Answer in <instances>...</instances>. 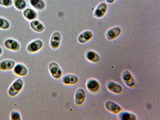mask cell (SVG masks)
Returning <instances> with one entry per match:
<instances>
[{"instance_id": "e0dca14e", "label": "cell", "mask_w": 160, "mask_h": 120, "mask_svg": "<svg viewBox=\"0 0 160 120\" xmlns=\"http://www.w3.org/2000/svg\"><path fill=\"white\" fill-rule=\"evenodd\" d=\"M93 37L91 31H86L81 33L78 37V41L81 43H85L91 40Z\"/></svg>"}, {"instance_id": "d4e9b609", "label": "cell", "mask_w": 160, "mask_h": 120, "mask_svg": "<svg viewBox=\"0 0 160 120\" xmlns=\"http://www.w3.org/2000/svg\"><path fill=\"white\" fill-rule=\"evenodd\" d=\"M11 119L12 120H21V115L18 111H14L11 112Z\"/></svg>"}, {"instance_id": "ac0fdd59", "label": "cell", "mask_w": 160, "mask_h": 120, "mask_svg": "<svg viewBox=\"0 0 160 120\" xmlns=\"http://www.w3.org/2000/svg\"><path fill=\"white\" fill-rule=\"evenodd\" d=\"M14 72L16 75L24 77L28 73V69L26 67L21 64H18L14 68Z\"/></svg>"}, {"instance_id": "7402d4cb", "label": "cell", "mask_w": 160, "mask_h": 120, "mask_svg": "<svg viewBox=\"0 0 160 120\" xmlns=\"http://www.w3.org/2000/svg\"><path fill=\"white\" fill-rule=\"evenodd\" d=\"M120 119L122 120H135L136 117L134 114L129 112H121L119 115Z\"/></svg>"}, {"instance_id": "ffe728a7", "label": "cell", "mask_w": 160, "mask_h": 120, "mask_svg": "<svg viewBox=\"0 0 160 120\" xmlns=\"http://www.w3.org/2000/svg\"><path fill=\"white\" fill-rule=\"evenodd\" d=\"M86 57L88 61L93 62H98L100 61L99 56L94 51H88L87 53Z\"/></svg>"}, {"instance_id": "8992f818", "label": "cell", "mask_w": 160, "mask_h": 120, "mask_svg": "<svg viewBox=\"0 0 160 120\" xmlns=\"http://www.w3.org/2000/svg\"><path fill=\"white\" fill-rule=\"evenodd\" d=\"M121 28L118 27H114L108 29L106 34V37L108 40H112L121 35Z\"/></svg>"}, {"instance_id": "4fadbf2b", "label": "cell", "mask_w": 160, "mask_h": 120, "mask_svg": "<svg viewBox=\"0 0 160 120\" xmlns=\"http://www.w3.org/2000/svg\"><path fill=\"white\" fill-rule=\"evenodd\" d=\"M63 83L67 85H75L78 81V78L77 76L68 74L63 77L62 79Z\"/></svg>"}, {"instance_id": "6da1fadb", "label": "cell", "mask_w": 160, "mask_h": 120, "mask_svg": "<svg viewBox=\"0 0 160 120\" xmlns=\"http://www.w3.org/2000/svg\"><path fill=\"white\" fill-rule=\"evenodd\" d=\"M23 86L22 79L18 78L14 81L8 89V93L10 96L15 97L21 91Z\"/></svg>"}, {"instance_id": "d6986e66", "label": "cell", "mask_w": 160, "mask_h": 120, "mask_svg": "<svg viewBox=\"0 0 160 120\" xmlns=\"http://www.w3.org/2000/svg\"><path fill=\"white\" fill-rule=\"evenodd\" d=\"M30 25L32 29L36 32H41L45 29L43 25L38 20H34L31 21Z\"/></svg>"}, {"instance_id": "484cf974", "label": "cell", "mask_w": 160, "mask_h": 120, "mask_svg": "<svg viewBox=\"0 0 160 120\" xmlns=\"http://www.w3.org/2000/svg\"><path fill=\"white\" fill-rule=\"evenodd\" d=\"M115 1V0H105L106 2L109 4L113 3Z\"/></svg>"}, {"instance_id": "3957f363", "label": "cell", "mask_w": 160, "mask_h": 120, "mask_svg": "<svg viewBox=\"0 0 160 120\" xmlns=\"http://www.w3.org/2000/svg\"><path fill=\"white\" fill-rule=\"evenodd\" d=\"M48 69L51 75L55 79H59L62 75V71L58 64L55 62H51L48 66Z\"/></svg>"}, {"instance_id": "7c38bea8", "label": "cell", "mask_w": 160, "mask_h": 120, "mask_svg": "<svg viewBox=\"0 0 160 120\" xmlns=\"http://www.w3.org/2000/svg\"><path fill=\"white\" fill-rule=\"evenodd\" d=\"M108 89L110 92L115 94H120L122 92V88L119 84L113 81H109L107 84Z\"/></svg>"}, {"instance_id": "2e32d148", "label": "cell", "mask_w": 160, "mask_h": 120, "mask_svg": "<svg viewBox=\"0 0 160 120\" xmlns=\"http://www.w3.org/2000/svg\"><path fill=\"white\" fill-rule=\"evenodd\" d=\"M88 89L92 92H98L100 89V84L97 80L93 79L88 80L87 82Z\"/></svg>"}, {"instance_id": "8fae6325", "label": "cell", "mask_w": 160, "mask_h": 120, "mask_svg": "<svg viewBox=\"0 0 160 120\" xmlns=\"http://www.w3.org/2000/svg\"><path fill=\"white\" fill-rule=\"evenodd\" d=\"M85 91L82 88H78L75 92V103L78 105H82L85 101Z\"/></svg>"}, {"instance_id": "44dd1931", "label": "cell", "mask_w": 160, "mask_h": 120, "mask_svg": "<svg viewBox=\"0 0 160 120\" xmlns=\"http://www.w3.org/2000/svg\"><path fill=\"white\" fill-rule=\"evenodd\" d=\"M13 4L15 8L19 11L25 10L27 6L25 0H14Z\"/></svg>"}, {"instance_id": "30bf717a", "label": "cell", "mask_w": 160, "mask_h": 120, "mask_svg": "<svg viewBox=\"0 0 160 120\" xmlns=\"http://www.w3.org/2000/svg\"><path fill=\"white\" fill-rule=\"evenodd\" d=\"M22 15L26 19L29 21L35 20L38 17V13L31 8H25L23 11Z\"/></svg>"}, {"instance_id": "7a4b0ae2", "label": "cell", "mask_w": 160, "mask_h": 120, "mask_svg": "<svg viewBox=\"0 0 160 120\" xmlns=\"http://www.w3.org/2000/svg\"><path fill=\"white\" fill-rule=\"evenodd\" d=\"M122 78L125 85L129 88H135L136 86V82L133 77L128 70H126L123 72Z\"/></svg>"}, {"instance_id": "5bb4252c", "label": "cell", "mask_w": 160, "mask_h": 120, "mask_svg": "<svg viewBox=\"0 0 160 120\" xmlns=\"http://www.w3.org/2000/svg\"><path fill=\"white\" fill-rule=\"evenodd\" d=\"M30 5L38 11H42L45 9L46 3L44 0H29Z\"/></svg>"}, {"instance_id": "9a60e30c", "label": "cell", "mask_w": 160, "mask_h": 120, "mask_svg": "<svg viewBox=\"0 0 160 120\" xmlns=\"http://www.w3.org/2000/svg\"><path fill=\"white\" fill-rule=\"evenodd\" d=\"M15 62L12 60H4L0 62V70L2 71H9L14 68Z\"/></svg>"}, {"instance_id": "4316f807", "label": "cell", "mask_w": 160, "mask_h": 120, "mask_svg": "<svg viewBox=\"0 0 160 120\" xmlns=\"http://www.w3.org/2000/svg\"><path fill=\"white\" fill-rule=\"evenodd\" d=\"M2 48L0 47V56L1 55V54H2Z\"/></svg>"}, {"instance_id": "277c9868", "label": "cell", "mask_w": 160, "mask_h": 120, "mask_svg": "<svg viewBox=\"0 0 160 120\" xmlns=\"http://www.w3.org/2000/svg\"><path fill=\"white\" fill-rule=\"evenodd\" d=\"M108 10V6L105 2L98 4L94 11L93 15L96 18H103L106 13Z\"/></svg>"}, {"instance_id": "cb8c5ba5", "label": "cell", "mask_w": 160, "mask_h": 120, "mask_svg": "<svg viewBox=\"0 0 160 120\" xmlns=\"http://www.w3.org/2000/svg\"><path fill=\"white\" fill-rule=\"evenodd\" d=\"M12 0H0V5L1 6L8 8L12 5Z\"/></svg>"}, {"instance_id": "9c48e42d", "label": "cell", "mask_w": 160, "mask_h": 120, "mask_svg": "<svg viewBox=\"0 0 160 120\" xmlns=\"http://www.w3.org/2000/svg\"><path fill=\"white\" fill-rule=\"evenodd\" d=\"M4 44L6 48L11 51H17L20 48L19 42L12 39L9 38L6 40Z\"/></svg>"}, {"instance_id": "603a6c76", "label": "cell", "mask_w": 160, "mask_h": 120, "mask_svg": "<svg viewBox=\"0 0 160 120\" xmlns=\"http://www.w3.org/2000/svg\"><path fill=\"white\" fill-rule=\"evenodd\" d=\"M10 27V23L8 20L5 18H0V29L8 30Z\"/></svg>"}, {"instance_id": "5b68a950", "label": "cell", "mask_w": 160, "mask_h": 120, "mask_svg": "<svg viewBox=\"0 0 160 120\" xmlns=\"http://www.w3.org/2000/svg\"><path fill=\"white\" fill-rule=\"evenodd\" d=\"M61 34L58 32H54L51 35L50 45L51 48L56 49L59 47L61 43Z\"/></svg>"}, {"instance_id": "ba28073f", "label": "cell", "mask_w": 160, "mask_h": 120, "mask_svg": "<svg viewBox=\"0 0 160 120\" xmlns=\"http://www.w3.org/2000/svg\"><path fill=\"white\" fill-rule=\"evenodd\" d=\"M105 107L108 111L114 114H118L122 111V108L119 105L111 101H107L105 103Z\"/></svg>"}, {"instance_id": "52a82bcc", "label": "cell", "mask_w": 160, "mask_h": 120, "mask_svg": "<svg viewBox=\"0 0 160 120\" xmlns=\"http://www.w3.org/2000/svg\"><path fill=\"white\" fill-rule=\"evenodd\" d=\"M43 47V42L39 40H35L30 43L28 47V52L34 53L38 52Z\"/></svg>"}]
</instances>
